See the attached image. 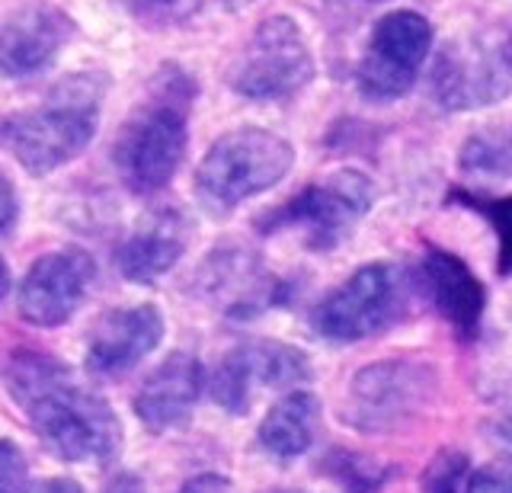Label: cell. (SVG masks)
Returning a JSON list of instances; mask_svg holds the SVG:
<instances>
[{
  "label": "cell",
  "mask_w": 512,
  "mask_h": 493,
  "mask_svg": "<svg viewBox=\"0 0 512 493\" xmlns=\"http://www.w3.org/2000/svg\"><path fill=\"white\" fill-rule=\"evenodd\" d=\"M4 385L26 413L29 426L61 461L112 465L122 455V423L103 394L80 385L55 356L13 353L4 365Z\"/></svg>",
  "instance_id": "obj_1"
},
{
  "label": "cell",
  "mask_w": 512,
  "mask_h": 493,
  "mask_svg": "<svg viewBox=\"0 0 512 493\" xmlns=\"http://www.w3.org/2000/svg\"><path fill=\"white\" fill-rule=\"evenodd\" d=\"M196 103V77L180 65H164L144 100L122 122L112 145V164L128 193L157 196L180 170L189 148V116Z\"/></svg>",
  "instance_id": "obj_2"
},
{
  "label": "cell",
  "mask_w": 512,
  "mask_h": 493,
  "mask_svg": "<svg viewBox=\"0 0 512 493\" xmlns=\"http://www.w3.org/2000/svg\"><path fill=\"white\" fill-rule=\"evenodd\" d=\"M106 97L100 74H71L39 106L0 119L4 148L29 177H48L87 151L96 135Z\"/></svg>",
  "instance_id": "obj_3"
},
{
  "label": "cell",
  "mask_w": 512,
  "mask_h": 493,
  "mask_svg": "<svg viewBox=\"0 0 512 493\" xmlns=\"http://www.w3.org/2000/svg\"><path fill=\"white\" fill-rule=\"evenodd\" d=\"M420 292L413 269L391 260L365 263L317 301L308 321L327 343H362L407 321Z\"/></svg>",
  "instance_id": "obj_4"
},
{
  "label": "cell",
  "mask_w": 512,
  "mask_h": 493,
  "mask_svg": "<svg viewBox=\"0 0 512 493\" xmlns=\"http://www.w3.org/2000/svg\"><path fill=\"white\" fill-rule=\"evenodd\" d=\"M295 167V145L288 138L244 125V129L224 132L196 167V199L212 215H228L253 196L269 193L279 186L288 170Z\"/></svg>",
  "instance_id": "obj_5"
},
{
  "label": "cell",
  "mask_w": 512,
  "mask_h": 493,
  "mask_svg": "<svg viewBox=\"0 0 512 493\" xmlns=\"http://www.w3.org/2000/svg\"><path fill=\"white\" fill-rule=\"evenodd\" d=\"M375 183L362 170H336L308 183L276 209L256 218L263 234L292 231L317 253L346 244L359 221L375 209Z\"/></svg>",
  "instance_id": "obj_6"
},
{
  "label": "cell",
  "mask_w": 512,
  "mask_h": 493,
  "mask_svg": "<svg viewBox=\"0 0 512 493\" xmlns=\"http://www.w3.org/2000/svg\"><path fill=\"white\" fill-rule=\"evenodd\" d=\"M436 365L413 356L368 362L352 375L343 420L368 436H388L410 426L436 401Z\"/></svg>",
  "instance_id": "obj_7"
},
{
  "label": "cell",
  "mask_w": 512,
  "mask_h": 493,
  "mask_svg": "<svg viewBox=\"0 0 512 493\" xmlns=\"http://www.w3.org/2000/svg\"><path fill=\"white\" fill-rule=\"evenodd\" d=\"M317 65L304 29L276 13L253 29L247 45L231 65L228 84L237 97L250 103H282L292 100L314 81Z\"/></svg>",
  "instance_id": "obj_8"
},
{
  "label": "cell",
  "mask_w": 512,
  "mask_h": 493,
  "mask_svg": "<svg viewBox=\"0 0 512 493\" xmlns=\"http://www.w3.org/2000/svg\"><path fill=\"white\" fill-rule=\"evenodd\" d=\"M432 23L416 10H394L368 33L356 65V90L368 103L404 100L420 81V71L432 52Z\"/></svg>",
  "instance_id": "obj_9"
},
{
  "label": "cell",
  "mask_w": 512,
  "mask_h": 493,
  "mask_svg": "<svg viewBox=\"0 0 512 493\" xmlns=\"http://www.w3.org/2000/svg\"><path fill=\"white\" fill-rule=\"evenodd\" d=\"M308 378L311 359L304 349L282 340H244L218 359L212 378H208V391L224 413L244 417L260 391H298V385Z\"/></svg>",
  "instance_id": "obj_10"
},
{
  "label": "cell",
  "mask_w": 512,
  "mask_h": 493,
  "mask_svg": "<svg viewBox=\"0 0 512 493\" xmlns=\"http://www.w3.org/2000/svg\"><path fill=\"white\" fill-rule=\"evenodd\" d=\"M512 93V65L503 45L464 36L448 42L432 65V97L448 113L503 103Z\"/></svg>",
  "instance_id": "obj_11"
},
{
  "label": "cell",
  "mask_w": 512,
  "mask_h": 493,
  "mask_svg": "<svg viewBox=\"0 0 512 493\" xmlns=\"http://www.w3.org/2000/svg\"><path fill=\"white\" fill-rule=\"evenodd\" d=\"M96 263L87 250L64 247L42 253L20 282V317L32 327H61L84 305L93 289Z\"/></svg>",
  "instance_id": "obj_12"
},
{
  "label": "cell",
  "mask_w": 512,
  "mask_h": 493,
  "mask_svg": "<svg viewBox=\"0 0 512 493\" xmlns=\"http://www.w3.org/2000/svg\"><path fill=\"white\" fill-rule=\"evenodd\" d=\"M202 295L234 317V321H250L272 308H282L292 298V282L269 273L250 250H215L199 269Z\"/></svg>",
  "instance_id": "obj_13"
},
{
  "label": "cell",
  "mask_w": 512,
  "mask_h": 493,
  "mask_svg": "<svg viewBox=\"0 0 512 493\" xmlns=\"http://www.w3.org/2000/svg\"><path fill=\"white\" fill-rule=\"evenodd\" d=\"M167 321L157 305L112 308L96 317L87 337L84 365L93 378H122L164 340Z\"/></svg>",
  "instance_id": "obj_14"
},
{
  "label": "cell",
  "mask_w": 512,
  "mask_h": 493,
  "mask_svg": "<svg viewBox=\"0 0 512 493\" xmlns=\"http://www.w3.org/2000/svg\"><path fill=\"white\" fill-rule=\"evenodd\" d=\"M74 29L68 13L52 4H29L10 13L0 23V77L20 81L52 68L64 45L74 39Z\"/></svg>",
  "instance_id": "obj_15"
},
{
  "label": "cell",
  "mask_w": 512,
  "mask_h": 493,
  "mask_svg": "<svg viewBox=\"0 0 512 493\" xmlns=\"http://www.w3.org/2000/svg\"><path fill=\"white\" fill-rule=\"evenodd\" d=\"M420 289L442 314L461 340H474L487 311V285L464 263L458 253L445 247H426L420 263Z\"/></svg>",
  "instance_id": "obj_16"
},
{
  "label": "cell",
  "mask_w": 512,
  "mask_h": 493,
  "mask_svg": "<svg viewBox=\"0 0 512 493\" xmlns=\"http://www.w3.org/2000/svg\"><path fill=\"white\" fill-rule=\"evenodd\" d=\"M202 391H205V369L199 356L173 353L135 391L132 401L135 417L151 433H167V429L183 426L192 417Z\"/></svg>",
  "instance_id": "obj_17"
},
{
  "label": "cell",
  "mask_w": 512,
  "mask_h": 493,
  "mask_svg": "<svg viewBox=\"0 0 512 493\" xmlns=\"http://www.w3.org/2000/svg\"><path fill=\"white\" fill-rule=\"evenodd\" d=\"M189 237L192 228L183 212L176 209L148 212L116 250V266L122 279L135 285H151L157 279H164L183 260Z\"/></svg>",
  "instance_id": "obj_18"
},
{
  "label": "cell",
  "mask_w": 512,
  "mask_h": 493,
  "mask_svg": "<svg viewBox=\"0 0 512 493\" xmlns=\"http://www.w3.org/2000/svg\"><path fill=\"white\" fill-rule=\"evenodd\" d=\"M320 417H324V404L311 391H288L276 404L266 410L256 429V445L260 452L276 461H295L311 452L317 439Z\"/></svg>",
  "instance_id": "obj_19"
},
{
  "label": "cell",
  "mask_w": 512,
  "mask_h": 493,
  "mask_svg": "<svg viewBox=\"0 0 512 493\" xmlns=\"http://www.w3.org/2000/svg\"><path fill=\"white\" fill-rule=\"evenodd\" d=\"M458 170L480 180H512V125H484L464 138Z\"/></svg>",
  "instance_id": "obj_20"
},
{
  "label": "cell",
  "mask_w": 512,
  "mask_h": 493,
  "mask_svg": "<svg viewBox=\"0 0 512 493\" xmlns=\"http://www.w3.org/2000/svg\"><path fill=\"white\" fill-rule=\"evenodd\" d=\"M320 471L343 493H378L394 477L391 465L352 449H330L320 461Z\"/></svg>",
  "instance_id": "obj_21"
},
{
  "label": "cell",
  "mask_w": 512,
  "mask_h": 493,
  "mask_svg": "<svg viewBox=\"0 0 512 493\" xmlns=\"http://www.w3.org/2000/svg\"><path fill=\"white\" fill-rule=\"evenodd\" d=\"M448 205L471 209L487 221L496 234V276H512V196H484L474 189H452Z\"/></svg>",
  "instance_id": "obj_22"
},
{
  "label": "cell",
  "mask_w": 512,
  "mask_h": 493,
  "mask_svg": "<svg viewBox=\"0 0 512 493\" xmlns=\"http://www.w3.org/2000/svg\"><path fill=\"white\" fill-rule=\"evenodd\" d=\"M471 461L464 452L442 449L429 458V465L420 477V493H468Z\"/></svg>",
  "instance_id": "obj_23"
},
{
  "label": "cell",
  "mask_w": 512,
  "mask_h": 493,
  "mask_svg": "<svg viewBox=\"0 0 512 493\" xmlns=\"http://www.w3.org/2000/svg\"><path fill=\"white\" fill-rule=\"evenodd\" d=\"M29 461L10 439H0V493H29Z\"/></svg>",
  "instance_id": "obj_24"
},
{
  "label": "cell",
  "mask_w": 512,
  "mask_h": 493,
  "mask_svg": "<svg viewBox=\"0 0 512 493\" xmlns=\"http://www.w3.org/2000/svg\"><path fill=\"white\" fill-rule=\"evenodd\" d=\"M468 493H512V461H490L471 468Z\"/></svg>",
  "instance_id": "obj_25"
},
{
  "label": "cell",
  "mask_w": 512,
  "mask_h": 493,
  "mask_svg": "<svg viewBox=\"0 0 512 493\" xmlns=\"http://www.w3.org/2000/svg\"><path fill=\"white\" fill-rule=\"evenodd\" d=\"M20 218V199H16V189L10 183V177L0 170V237H7Z\"/></svg>",
  "instance_id": "obj_26"
},
{
  "label": "cell",
  "mask_w": 512,
  "mask_h": 493,
  "mask_svg": "<svg viewBox=\"0 0 512 493\" xmlns=\"http://www.w3.org/2000/svg\"><path fill=\"white\" fill-rule=\"evenodd\" d=\"M180 493H234V484L224 474H196Z\"/></svg>",
  "instance_id": "obj_27"
},
{
  "label": "cell",
  "mask_w": 512,
  "mask_h": 493,
  "mask_svg": "<svg viewBox=\"0 0 512 493\" xmlns=\"http://www.w3.org/2000/svg\"><path fill=\"white\" fill-rule=\"evenodd\" d=\"M116 4H119L125 13H132V17H154V13L173 7L176 0H116Z\"/></svg>",
  "instance_id": "obj_28"
},
{
  "label": "cell",
  "mask_w": 512,
  "mask_h": 493,
  "mask_svg": "<svg viewBox=\"0 0 512 493\" xmlns=\"http://www.w3.org/2000/svg\"><path fill=\"white\" fill-rule=\"evenodd\" d=\"M103 493H144V481L132 471H122V474L112 477Z\"/></svg>",
  "instance_id": "obj_29"
},
{
  "label": "cell",
  "mask_w": 512,
  "mask_h": 493,
  "mask_svg": "<svg viewBox=\"0 0 512 493\" xmlns=\"http://www.w3.org/2000/svg\"><path fill=\"white\" fill-rule=\"evenodd\" d=\"M36 493H87V490L77 481H71V477H48V481L39 484Z\"/></svg>",
  "instance_id": "obj_30"
},
{
  "label": "cell",
  "mask_w": 512,
  "mask_h": 493,
  "mask_svg": "<svg viewBox=\"0 0 512 493\" xmlns=\"http://www.w3.org/2000/svg\"><path fill=\"white\" fill-rule=\"evenodd\" d=\"M490 429H493V436L500 439V442L512 445V404H509L506 410L496 413L493 423H490Z\"/></svg>",
  "instance_id": "obj_31"
},
{
  "label": "cell",
  "mask_w": 512,
  "mask_h": 493,
  "mask_svg": "<svg viewBox=\"0 0 512 493\" xmlns=\"http://www.w3.org/2000/svg\"><path fill=\"white\" fill-rule=\"evenodd\" d=\"M13 289V276H10V266L0 260V301H4Z\"/></svg>",
  "instance_id": "obj_32"
},
{
  "label": "cell",
  "mask_w": 512,
  "mask_h": 493,
  "mask_svg": "<svg viewBox=\"0 0 512 493\" xmlns=\"http://www.w3.org/2000/svg\"><path fill=\"white\" fill-rule=\"evenodd\" d=\"M503 49H506V58H509V65H512V33H509V39L503 42Z\"/></svg>",
  "instance_id": "obj_33"
},
{
  "label": "cell",
  "mask_w": 512,
  "mask_h": 493,
  "mask_svg": "<svg viewBox=\"0 0 512 493\" xmlns=\"http://www.w3.org/2000/svg\"><path fill=\"white\" fill-rule=\"evenodd\" d=\"M266 493H311V490H288V487H282V490H266Z\"/></svg>",
  "instance_id": "obj_34"
},
{
  "label": "cell",
  "mask_w": 512,
  "mask_h": 493,
  "mask_svg": "<svg viewBox=\"0 0 512 493\" xmlns=\"http://www.w3.org/2000/svg\"><path fill=\"white\" fill-rule=\"evenodd\" d=\"M372 4H381V0H372Z\"/></svg>",
  "instance_id": "obj_35"
}]
</instances>
